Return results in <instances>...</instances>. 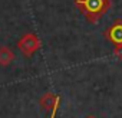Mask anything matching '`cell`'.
I'll return each instance as SVG.
<instances>
[{
    "label": "cell",
    "mask_w": 122,
    "mask_h": 118,
    "mask_svg": "<svg viewBox=\"0 0 122 118\" xmlns=\"http://www.w3.org/2000/svg\"><path fill=\"white\" fill-rule=\"evenodd\" d=\"M111 0H75V6L83 13L89 23H98L111 9Z\"/></svg>",
    "instance_id": "1"
},
{
    "label": "cell",
    "mask_w": 122,
    "mask_h": 118,
    "mask_svg": "<svg viewBox=\"0 0 122 118\" xmlns=\"http://www.w3.org/2000/svg\"><path fill=\"white\" fill-rule=\"evenodd\" d=\"M42 46V42L39 39V36L33 32L23 35L19 40H17V48L20 49V52L25 56H32L35 52H37Z\"/></svg>",
    "instance_id": "2"
},
{
    "label": "cell",
    "mask_w": 122,
    "mask_h": 118,
    "mask_svg": "<svg viewBox=\"0 0 122 118\" xmlns=\"http://www.w3.org/2000/svg\"><path fill=\"white\" fill-rule=\"evenodd\" d=\"M105 38L108 42H111L115 48H122V20H115L106 30Z\"/></svg>",
    "instance_id": "3"
},
{
    "label": "cell",
    "mask_w": 122,
    "mask_h": 118,
    "mask_svg": "<svg viewBox=\"0 0 122 118\" xmlns=\"http://www.w3.org/2000/svg\"><path fill=\"white\" fill-rule=\"evenodd\" d=\"M57 102H60V98H59V95H56V94H53V92H46L45 95H42V97L39 98L40 107H42L43 109H46V111H52V108H53Z\"/></svg>",
    "instance_id": "4"
},
{
    "label": "cell",
    "mask_w": 122,
    "mask_h": 118,
    "mask_svg": "<svg viewBox=\"0 0 122 118\" xmlns=\"http://www.w3.org/2000/svg\"><path fill=\"white\" fill-rule=\"evenodd\" d=\"M15 61V52L9 46H0V66H9Z\"/></svg>",
    "instance_id": "5"
},
{
    "label": "cell",
    "mask_w": 122,
    "mask_h": 118,
    "mask_svg": "<svg viewBox=\"0 0 122 118\" xmlns=\"http://www.w3.org/2000/svg\"><path fill=\"white\" fill-rule=\"evenodd\" d=\"M113 53H115V56L119 59V61H122V48H115Z\"/></svg>",
    "instance_id": "6"
},
{
    "label": "cell",
    "mask_w": 122,
    "mask_h": 118,
    "mask_svg": "<svg viewBox=\"0 0 122 118\" xmlns=\"http://www.w3.org/2000/svg\"><path fill=\"white\" fill-rule=\"evenodd\" d=\"M59 104L60 102H57L53 108H52V115H50V118H56V114H57V108H59Z\"/></svg>",
    "instance_id": "7"
},
{
    "label": "cell",
    "mask_w": 122,
    "mask_h": 118,
    "mask_svg": "<svg viewBox=\"0 0 122 118\" xmlns=\"http://www.w3.org/2000/svg\"><path fill=\"white\" fill-rule=\"evenodd\" d=\"M86 118H96V117H95V115H88Z\"/></svg>",
    "instance_id": "8"
}]
</instances>
